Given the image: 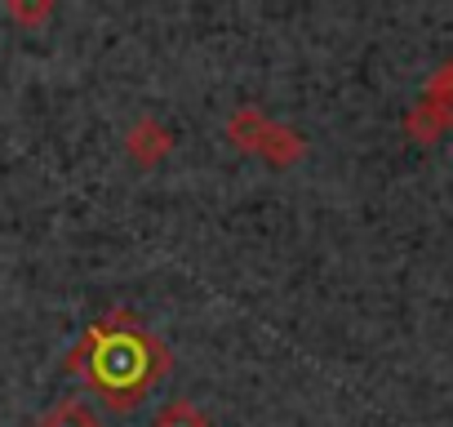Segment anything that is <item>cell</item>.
<instances>
[{
    "mask_svg": "<svg viewBox=\"0 0 453 427\" xmlns=\"http://www.w3.org/2000/svg\"><path fill=\"white\" fill-rule=\"evenodd\" d=\"M303 151H307V138H303L298 129L280 125V120H272L267 134H263V143H258V156H263L272 169H289V165H298Z\"/></svg>",
    "mask_w": 453,
    "mask_h": 427,
    "instance_id": "obj_3",
    "label": "cell"
},
{
    "mask_svg": "<svg viewBox=\"0 0 453 427\" xmlns=\"http://www.w3.org/2000/svg\"><path fill=\"white\" fill-rule=\"evenodd\" d=\"M404 134H409L413 143L431 147V143H440L444 120H440V112H435L431 103H418V107H409V116H404Z\"/></svg>",
    "mask_w": 453,
    "mask_h": 427,
    "instance_id": "obj_7",
    "label": "cell"
},
{
    "mask_svg": "<svg viewBox=\"0 0 453 427\" xmlns=\"http://www.w3.org/2000/svg\"><path fill=\"white\" fill-rule=\"evenodd\" d=\"M422 103H431L435 112H440V120H444V129H453V63H444L431 81H426V94H422Z\"/></svg>",
    "mask_w": 453,
    "mask_h": 427,
    "instance_id": "obj_8",
    "label": "cell"
},
{
    "mask_svg": "<svg viewBox=\"0 0 453 427\" xmlns=\"http://www.w3.org/2000/svg\"><path fill=\"white\" fill-rule=\"evenodd\" d=\"M36 427H103V418L89 409V400H81V396H63V400H54V405L41 414Z\"/></svg>",
    "mask_w": 453,
    "mask_h": 427,
    "instance_id": "obj_5",
    "label": "cell"
},
{
    "mask_svg": "<svg viewBox=\"0 0 453 427\" xmlns=\"http://www.w3.org/2000/svg\"><path fill=\"white\" fill-rule=\"evenodd\" d=\"M267 125H272V116H267L263 107H250V103H245V107L232 112V120H226V143L258 156V143H263Z\"/></svg>",
    "mask_w": 453,
    "mask_h": 427,
    "instance_id": "obj_4",
    "label": "cell"
},
{
    "mask_svg": "<svg viewBox=\"0 0 453 427\" xmlns=\"http://www.w3.org/2000/svg\"><path fill=\"white\" fill-rule=\"evenodd\" d=\"M151 427H213V418H209L191 396H173V400H165V405L156 409Z\"/></svg>",
    "mask_w": 453,
    "mask_h": 427,
    "instance_id": "obj_6",
    "label": "cell"
},
{
    "mask_svg": "<svg viewBox=\"0 0 453 427\" xmlns=\"http://www.w3.org/2000/svg\"><path fill=\"white\" fill-rule=\"evenodd\" d=\"M125 151H129V160H138L142 169H151V165H160V160L173 151V134H169L156 116H142V120L129 125V134H125Z\"/></svg>",
    "mask_w": 453,
    "mask_h": 427,
    "instance_id": "obj_2",
    "label": "cell"
},
{
    "mask_svg": "<svg viewBox=\"0 0 453 427\" xmlns=\"http://www.w3.org/2000/svg\"><path fill=\"white\" fill-rule=\"evenodd\" d=\"M5 14H10L14 23H23V27H41V23L54 14V5H50V0H41V5H23V0H5Z\"/></svg>",
    "mask_w": 453,
    "mask_h": 427,
    "instance_id": "obj_9",
    "label": "cell"
},
{
    "mask_svg": "<svg viewBox=\"0 0 453 427\" xmlns=\"http://www.w3.org/2000/svg\"><path fill=\"white\" fill-rule=\"evenodd\" d=\"M169 347L129 307H111L107 316H98L63 361V369L76 374L116 414L142 405V396L169 374Z\"/></svg>",
    "mask_w": 453,
    "mask_h": 427,
    "instance_id": "obj_1",
    "label": "cell"
}]
</instances>
